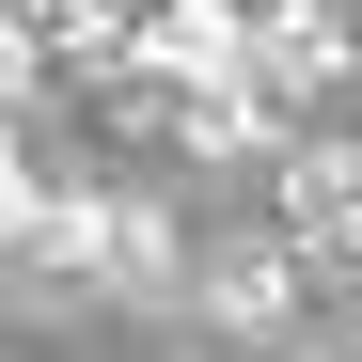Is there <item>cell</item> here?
Here are the masks:
<instances>
[{"mask_svg":"<svg viewBox=\"0 0 362 362\" xmlns=\"http://www.w3.org/2000/svg\"><path fill=\"white\" fill-rule=\"evenodd\" d=\"M32 252L79 268V284H110V299H173V221L127 205V189H64V205L32 221Z\"/></svg>","mask_w":362,"mask_h":362,"instance_id":"cell-1","label":"cell"},{"mask_svg":"<svg viewBox=\"0 0 362 362\" xmlns=\"http://www.w3.org/2000/svg\"><path fill=\"white\" fill-rule=\"evenodd\" d=\"M127 79H142V95L252 79V16H236V0H142V16H127Z\"/></svg>","mask_w":362,"mask_h":362,"instance_id":"cell-2","label":"cell"},{"mask_svg":"<svg viewBox=\"0 0 362 362\" xmlns=\"http://www.w3.org/2000/svg\"><path fill=\"white\" fill-rule=\"evenodd\" d=\"M158 127H173V158L252 173V158H284V95L268 79H205V95H158Z\"/></svg>","mask_w":362,"mask_h":362,"instance_id":"cell-3","label":"cell"},{"mask_svg":"<svg viewBox=\"0 0 362 362\" xmlns=\"http://www.w3.org/2000/svg\"><path fill=\"white\" fill-rule=\"evenodd\" d=\"M252 79H268V95L362 79V16H346V0H268V16H252Z\"/></svg>","mask_w":362,"mask_h":362,"instance_id":"cell-4","label":"cell"},{"mask_svg":"<svg viewBox=\"0 0 362 362\" xmlns=\"http://www.w3.org/2000/svg\"><path fill=\"white\" fill-rule=\"evenodd\" d=\"M284 252H362V142H284Z\"/></svg>","mask_w":362,"mask_h":362,"instance_id":"cell-5","label":"cell"},{"mask_svg":"<svg viewBox=\"0 0 362 362\" xmlns=\"http://www.w3.org/2000/svg\"><path fill=\"white\" fill-rule=\"evenodd\" d=\"M205 315H221V331H284V315H299V252H284V236L221 252V268H205Z\"/></svg>","mask_w":362,"mask_h":362,"instance_id":"cell-6","label":"cell"},{"mask_svg":"<svg viewBox=\"0 0 362 362\" xmlns=\"http://www.w3.org/2000/svg\"><path fill=\"white\" fill-rule=\"evenodd\" d=\"M32 47H64L79 79H127V0H16Z\"/></svg>","mask_w":362,"mask_h":362,"instance_id":"cell-7","label":"cell"},{"mask_svg":"<svg viewBox=\"0 0 362 362\" xmlns=\"http://www.w3.org/2000/svg\"><path fill=\"white\" fill-rule=\"evenodd\" d=\"M32 221H47V189H32V158H16V127H0V252H32Z\"/></svg>","mask_w":362,"mask_h":362,"instance_id":"cell-8","label":"cell"},{"mask_svg":"<svg viewBox=\"0 0 362 362\" xmlns=\"http://www.w3.org/2000/svg\"><path fill=\"white\" fill-rule=\"evenodd\" d=\"M32 79H47V47L16 32V0H0V127H16V95H32Z\"/></svg>","mask_w":362,"mask_h":362,"instance_id":"cell-9","label":"cell"}]
</instances>
